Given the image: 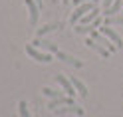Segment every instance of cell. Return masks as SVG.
<instances>
[{"mask_svg": "<svg viewBox=\"0 0 123 117\" xmlns=\"http://www.w3.org/2000/svg\"><path fill=\"white\" fill-rule=\"evenodd\" d=\"M26 54L32 60L40 62V64H50L52 62V54L50 52H42V50H38L36 46H32V44H26Z\"/></svg>", "mask_w": 123, "mask_h": 117, "instance_id": "cell-1", "label": "cell"}, {"mask_svg": "<svg viewBox=\"0 0 123 117\" xmlns=\"http://www.w3.org/2000/svg\"><path fill=\"white\" fill-rule=\"evenodd\" d=\"M91 10H95V2H86V4H80V6H75V10L72 14V24H78V22L86 16L87 12Z\"/></svg>", "mask_w": 123, "mask_h": 117, "instance_id": "cell-2", "label": "cell"}, {"mask_svg": "<svg viewBox=\"0 0 123 117\" xmlns=\"http://www.w3.org/2000/svg\"><path fill=\"white\" fill-rule=\"evenodd\" d=\"M99 32H101L103 36H107V38H109V40L115 44V48H117V50H121V48H123V40H121V36L115 32L113 28H109V26H105V24H103L101 28H99Z\"/></svg>", "mask_w": 123, "mask_h": 117, "instance_id": "cell-3", "label": "cell"}, {"mask_svg": "<svg viewBox=\"0 0 123 117\" xmlns=\"http://www.w3.org/2000/svg\"><path fill=\"white\" fill-rule=\"evenodd\" d=\"M89 38H93V40H95L97 44H101L103 48H107L109 52H115V50H117V48H115V44H113V42H111L107 36H103L101 32H99V30H93V32L89 34Z\"/></svg>", "mask_w": 123, "mask_h": 117, "instance_id": "cell-4", "label": "cell"}, {"mask_svg": "<svg viewBox=\"0 0 123 117\" xmlns=\"http://www.w3.org/2000/svg\"><path fill=\"white\" fill-rule=\"evenodd\" d=\"M56 81L64 87V91H66V95H70V97H75V87H74V83H72V80H68L66 75H62V74H56Z\"/></svg>", "mask_w": 123, "mask_h": 117, "instance_id": "cell-5", "label": "cell"}, {"mask_svg": "<svg viewBox=\"0 0 123 117\" xmlns=\"http://www.w3.org/2000/svg\"><path fill=\"white\" fill-rule=\"evenodd\" d=\"M56 115H83V109L78 107V105H62V107H56L54 109Z\"/></svg>", "mask_w": 123, "mask_h": 117, "instance_id": "cell-6", "label": "cell"}, {"mask_svg": "<svg viewBox=\"0 0 123 117\" xmlns=\"http://www.w3.org/2000/svg\"><path fill=\"white\" fill-rule=\"evenodd\" d=\"M26 6H28V12H30V24L36 26L38 18H40V4L36 0H26Z\"/></svg>", "mask_w": 123, "mask_h": 117, "instance_id": "cell-7", "label": "cell"}, {"mask_svg": "<svg viewBox=\"0 0 123 117\" xmlns=\"http://www.w3.org/2000/svg\"><path fill=\"white\" fill-rule=\"evenodd\" d=\"M54 56H56L58 60H62V62H64V64H68V66H74V68H83V62L81 60H75V58H72L70 56V54H66V52H56V54H54Z\"/></svg>", "mask_w": 123, "mask_h": 117, "instance_id": "cell-8", "label": "cell"}, {"mask_svg": "<svg viewBox=\"0 0 123 117\" xmlns=\"http://www.w3.org/2000/svg\"><path fill=\"white\" fill-rule=\"evenodd\" d=\"M32 46H36V48H40V50H46V52H50V54H56L58 52V46L54 44V42L42 40V38H36V40L32 42Z\"/></svg>", "mask_w": 123, "mask_h": 117, "instance_id": "cell-9", "label": "cell"}, {"mask_svg": "<svg viewBox=\"0 0 123 117\" xmlns=\"http://www.w3.org/2000/svg\"><path fill=\"white\" fill-rule=\"evenodd\" d=\"M60 105H74V97H70V95H60V97H54V99H50V103H48V107L52 109H56V107H60Z\"/></svg>", "mask_w": 123, "mask_h": 117, "instance_id": "cell-10", "label": "cell"}, {"mask_svg": "<svg viewBox=\"0 0 123 117\" xmlns=\"http://www.w3.org/2000/svg\"><path fill=\"white\" fill-rule=\"evenodd\" d=\"M86 46H87V48H91V50H95L99 56H103V58H109V54H111L107 48H103L101 44H97L93 38H87V40H86Z\"/></svg>", "mask_w": 123, "mask_h": 117, "instance_id": "cell-11", "label": "cell"}, {"mask_svg": "<svg viewBox=\"0 0 123 117\" xmlns=\"http://www.w3.org/2000/svg\"><path fill=\"white\" fill-rule=\"evenodd\" d=\"M123 8V0H115V2L109 6V8H105L103 14H105V18H109V16H117V12Z\"/></svg>", "mask_w": 123, "mask_h": 117, "instance_id": "cell-12", "label": "cell"}, {"mask_svg": "<svg viewBox=\"0 0 123 117\" xmlns=\"http://www.w3.org/2000/svg\"><path fill=\"white\" fill-rule=\"evenodd\" d=\"M72 83H74L75 91H78L81 97H87V87H86V83H83V81H80L78 77H72Z\"/></svg>", "mask_w": 123, "mask_h": 117, "instance_id": "cell-13", "label": "cell"}, {"mask_svg": "<svg viewBox=\"0 0 123 117\" xmlns=\"http://www.w3.org/2000/svg\"><path fill=\"white\" fill-rule=\"evenodd\" d=\"M95 18H99V10H97V8H95V10H91L89 14H86V16L80 20V24H81V26H87V24H91Z\"/></svg>", "mask_w": 123, "mask_h": 117, "instance_id": "cell-14", "label": "cell"}, {"mask_svg": "<svg viewBox=\"0 0 123 117\" xmlns=\"http://www.w3.org/2000/svg\"><path fill=\"white\" fill-rule=\"evenodd\" d=\"M56 28H62V24H60V22H52V24H46L44 28H40V30H38V38H42L44 34H48V32H54Z\"/></svg>", "mask_w": 123, "mask_h": 117, "instance_id": "cell-15", "label": "cell"}, {"mask_svg": "<svg viewBox=\"0 0 123 117\" xmlns=\"http://www.w3.org/2000/svg\"><path fill=\"white\" fill-rule=\"evenodd\" d=\"M42 93H44V95H48V97H52V99H54V97H60V95H64L66 91H56V89L44 87V89H42Z\"/></svg>", "mask_w": 123, "mask_h": 117, "instance_id": "cell-16", "label": "cell"}, {"mask_svg": "<svg viewBox=\"0 0 123 117\" xmlns=\"http://www.w3.org/2000/svg\"><path fill=\"white\" fill-rule=\"evenodd\" d=\"M18 113H20V117H32V115H30V111H28L26 101H20V103H18Z\"/></svg>", "mask_w": 123, "mask_h": 117, "instance_id": "cell-17", "label": "cell"}, {"mask_svg": "<svg viewBox=\"0 0 123 117\" xmlns=\"http://www.w3.org/2000/svg\"><path fill=\"white\" fill-rule=\"evenodd\" d=\"M111 24H123V16H109V18H105V26H111Z\"/></svg>", "mask_w": 123, "mask_h": 117, "instance_id": "cell-18", "label": "cell"}, {"mask_svg": "<svg viewBox=\"0 0 123 117\" xmlns=\"http://www.w3.org/2000/svg\"><path fill=\"white\" fill-rule=\"evenodd\" d=\"M86 2H99V0H74V8H75V6H80V4H86Z\"/></svg>", "mask_w": 123, "mask_h": 117, "instance_id": "cell-19", "label": "cell"}, {"mask_svg": "<svg viewBox=\"0 0 123 117\" xmlns=\"http://www.w3.org/2000/svg\"><path fill=\"white\" fill-rule=\"evenodd\" d=\"M113 2H115V0H103V8H109Z\"/></svg>", "mask_w": 123, "mask_h": 117, "instance_id": "cell-20", "label": "cell"}, {"mask_svg": "<svg viewBox=\"0 0 123 117\" xmlns=\"http://www.w3.org/2000/svg\"><path fill=\"white\" fill-rule=\"evenodd\" d=\"M36 2H38V4H42V0H36Z\"/></svg>", "mask_w": 123, "mask_h": 117, "instance_id": "cell-21", "label": "cell"}]
</instances>
